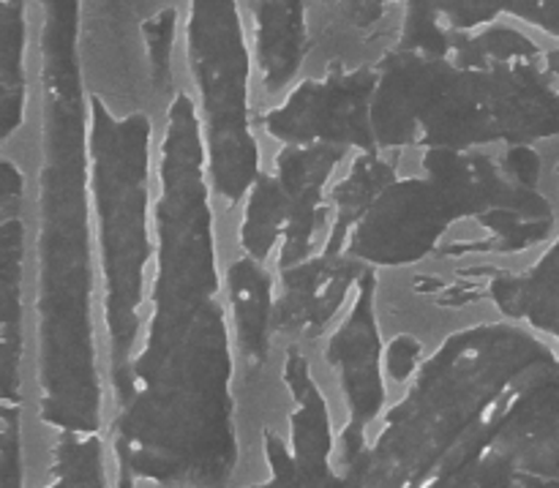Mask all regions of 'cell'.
Masks as SVG:
<instances>
[{"label":"cell","instance_id":"cell-1","mask_svg":"<svg viewBox=\"0 0 559 488\" xmlns=\"http://www.w3.org/2000/svg\"><path fill=\"white\" fill-rule=\"evenodd\" d=\"M186 66L202 115L207 172L229 224L262 169L251 112V49L240 0H189Z\"/></svg>","mask_w":559,"mask_h":488},{"label":"cell","instance_id":"cell-2","mask_svg":"<svg viewBox=\"0 0 559 488\" xmlns=\"http://www.w3.org/2000/svg\"><path fill=\"white\" fill-rule=\"evenodd\" d=\"M374 298L377 271L369 267L360 276L353 306L322 347V360L331 380L336 382L338 402L344 409L336 442V473H342V484H347V473L364 456L371 431L391 407L385 342L380 336Z\"/></svg>","mask_w":559,"mask_h":488},{"label":"cell","instance_id":"cell-3","mask_svg":"<svg viewBox=\"0 0 559 488\" xmlns=\"http://www.w3.org/2000/svg\"><path fill=\"white\" fill-rule=\"evenodd\" d=\"M224 287H227L229 325L235 333L238 364H243L246 377L265 382L271 371V355L276 349L273 342L276 271H271L267 262L235 249L224 271Z\"/></svg>","mask_w":559,"mask_h":488},{"label":"cell","instance_id":"cell-4","mask_svg":"<svg viewBox=\"0 0 559 488\" xmlns=\"http://www.w3.org/2000/svg\"><path fill=\"white\" fill-rule=\"evenodd\" d=\"M431 9L451 31H478L495 16H511L559 38V0H431Z\"/></svg>","mask_w":559,"mask_h":488},{"label":"cell","instance_id":"cell-5","mask_svg":"<svg viewBox=\"0 0 559 488\" xmlns=\"http://www.w3.org/2000/svg\"><path fill=\"white\" fill-rule=\"evenodd\" d=\"M322 5H342V14L347 16L353 25H371L385 14L388 5L393 0H320Z\"/></svg>","mask_w":559,"mask_h":488}]
</instances>
